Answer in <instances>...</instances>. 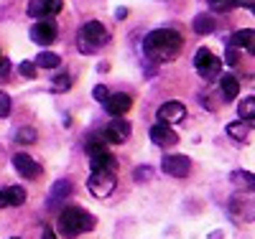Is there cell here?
<instances>
[{
    "mask_svg": "<svg viewBox=\"0 0 255 239\" xmlns=\"http://www.w3.org/2000/svg\"><path fill=\"white\" fill-rule=\"evenodd\" d=\"M181 49H184V38L179 31H171V28L151 31L143 41V54L153 61H174Z\"/></svg>",
    "mask_w": 255,
    "mask_h": 239,
    "instance_id": "obj_1",
    "label": "cell"
},
{
    "mask_svg": "<svg viewBox=\"0 0 255 239\" xmlns=\"http://www.w3.org/2000/svg\"><path fill=\"white\" fill-rule=\"evenodd\" d=\"M97 227V219L84 211L79 206H67L61 214H59V232L64 237H79V234H87Z\"/></svg>",
    "mask_w": 255,
    "mask_h": 239,
    "instance_id": "obj_2",
    "label": "cell"
},
{
    "mask_svg": "<svg viewBox=\"0 0 255 239\" xmlns=\"http://www.w3.org/2000/svg\"><path fill=\"white\" fill-rule=\"evenodd\" d=\"M110 41V33L105 28L100 20H90V23H84L77 33V49L82 54H95L97 49H102L105 43Z\"/></svg>",
    "mask_w": 255,
    "mask_h": 239,
    "instance_id": "obj_3",
    "label": "cell"
},
{
    "mask_svg": "<svg viewBox=\"0 0 255 239\" xmlns=\"http://www.w3.org/2000/svg\"><path fill=\"white\" fill-rule=\"evenodd\" d=\"M115 183H118V178L110 170H92V176L87 178V188L95 199H108L115 188Z\"/></svg>",
    "mask_w": 255,
    "mask_h": 239,
    "instance_id": "obj_4",
    "label": "cell"
},
{
    "mask_svg": "<svg viewBox=\"0 0 255 239\" xmlns=\"http://www.w3.org/2000/svg\"><path fill=\"white\" fill-rule=\"evenodd\" d=\"M194 69H197L204 79H215V77H220L222 61L212 54L209 49H199V51L194 54Z\"/></svg>",
    "mask_w": 255,
    "mask_h": 239,
    "instance_id": "obj_5",
    "label": "cell"
},
{
    "mask_svg": "<svg viewBox=\"0 0 255 239\" xmlns=\"http://www.w3.org/2000/svg\"><path fill=\"white\" fill-rule=\"evenodd\" d=\"M161 170L171 178H186L191 173V160L186 156H166L161 160Z\"/></svg>",
    "mask_w": 255,
    "mask_h": 239,
    "instance_id": "obj_6",
    "label": "cell"
},
{
    "mask_svg": "<svg viewBox=\"0 0 255 239\" xmlns=\"http://www.w3.org/2000/svg\"><path fill=\"white\" fill-rule=\"evenodd\" d=\"M105 140L108 143H125L128 138H130V122H128L125 117H113V122L105 127Z\"/></svg>",
    "mask_w": 255,
    "mask_h": 239,
    "instance_id": "obj_7",
    "label": "cell"
},
{
    "mask_svg": "<svg viewBox=\"0 0 255 239\" xmlns=\"http://www.w3.org/2000/svg\"><path fill=\"white\" fill-rule=\"evenodd\" d=\"M13 168H15V173L20 178H28V181H36V176L41 173L38 163L31 156H26V153H15L13 156Z\"/></svg>",
    "mask_w": 255,
    "mask_h": 239,
    "instance_id": "obj_8",
    "label": "cell"
},
{
    "mask_svg": "<svg viewBox=\"0 0 255 239\" xmlns=\"http://www.w3.org/2000/svg\"><path fill=\"white\" fill-rule=\"evenodd\" d=\"M151 140L158 145V148H174L179 143V135L171 130V125H163V122H156L151 127Z\"/></svg>",
    "mask_w": 255,
    "mask_h": 239,
    "instance_id": "obj_9",
    "label": "cell"
},
{
    "mask_svg": "<svg viewBox=\"0 0 255 239\" xmlns=\"http://www.w3.org/2000/svg\"><path fill=\"white\" fill-rule=\"evenodd\" d=\"M130 107H133V99L125 92H115V94H110L108 99H105V110H108L113 117H123Z\"/></svg>",
    "mask_w": 255,
    "mask_h": 239,
    "instance_id": "obj_10",
    "label": "cell"
},
{
    "mask_svg": "<svg viewBox=\"0 0 255 239\" xmlns=\"http://www.w3.org/2000/svg\"><path fill=\"white\" fill-rule=\"evenodd\" d=\"M184 117H186V107L181 102H166L158 107V122H163V125L181 122Z\"/></svg>",
    "mask_w": 255,
    "mask_h": 239,
    "instance_id": "obj_11",
    "label": "cell"
},
{
    "mask_svg": "<svg viewBox=\"0 0 255 239\" xmlns=\"http://www.w3.org/2000/svg\"><path fill=\"white\" fill-rule=\"evenodd\" d=\"M31 38L38 43V46H49V43L56 41V26L51 20H38V23L31 28Z\"/></svg>",
    "mask_w": 255,
    "mask_h": 239,
    "instance_id": "obj_12",
    "label": "cell"
},
{
    "mask_svg": "<svg viewBox=\"0 0 255 239\" xmlns=\"http://www.w3.org/2000/svg\"><path fill=\"white\" fill-rule=\"evenodd\" d=\"M90 165H92V170H110V173L118 170V160L108 153V150H97V153H92L90 156Z\"/></svg>",
    "mask_w": 255,
    "mask_h": 239,
    "instance_id": "obj_13",
    "label": "cell"
},
{
    "mask_svg": "<svg viewBox=\"0 0 255 239\" xmlns=\"http://www.w3.org/2000/svg\"><path fill=\"white\" fill-rule=\"evenodd\" d=\"M232 49H245L248 54L255 56V31L253 28H243L232 36Z\"/></svg>",
    "mask_w": 255,
    "mask_h": 239,
    "instance_id": "obj_14",
    "label": "cell"
},
{
    "mask_svg": "<svg viewBox=\"0 0 255 239\" xmlns=\"http://www.w3.org/2000/svg\"><path fill=\"white\" fill-rule=\"evenodd\" d=\"M72 191H74L72 181L59 178V181L51 186V201H49V206H54V204H59V201H64V199H69V196H72Z\"/></svg>",
    "mask_w": 255,
    "mask_h": 239,
    "instance_id": "obj_15",
    "label": "cell"
},
{
    "mask_svg": "<svg viewBox=\"0 0 255 239\" xmlns=\"http://www.w3.org/2000/svg\"><path fill=\"white\" fill-rule=\"evenodd\" d=\"M238 117H240L243 122L255 125V97H245V99H240V104H238Z\"/></svg>",
    "mask_w": 255,
    "mask_h": 239,
    "instance_id": "obj_16",
    "label": "cell"
},
{
    "mask_svg": "<svg viewBox=\"0 0 255 239\" xmlns=\"http://www.w3.org/2000/svg\"><path fill=\"white\" fill-rule=\"evenodd\" d=\"M232 183L243 191H255V176L250 170H232Z\"/></svg>",
    "mask_w": 255,
    "mask_h": 239,
    "instance_id": "obj_17",
    "label": "cell"
},
{
    "mask_svg": "<svg viewBox=\"0 0 255 239\" xmlns=\"http://www.w3.org/2000/svg\"><path fill=\"white\" fill-rule=\"evenodd\" d=\"M220 86H222L225 99H235V97L240 94V81L232 77V74H225V77L220 79Z\"/></svg>",
    "mask_w": 255,
    "mask_h": 239,
    "instance_id": "obj_18",
    "label": "cell"
},
{
    "mask_svg": "<svg viewBox=\"0 0 255 239\" xmlns=\"http://www.w3.org/2000/svg\"><path fill=\"white\" fill-rule=\"evenodd\" d=\"M217 28V20H215V15H207V13H202V15H197L194 18V31L199 33V36H207V33H212Z\"/></svg>",
    "mask_w": 255,
    "mask_h": 239,
    "instance_id": "obj_19",
    "label": "cell"
},
{
    "mask_svg": "<svg viewBox=\"0 0 255 239\" xmlns=\"http://www.w3.org/2000/svg\"><path fill=\"white\" fill-rule=\"evenodd\" d=\"M3 193L8 199V206H23L26 204V188L23 186H8Z\"/></svg>",
    "mask_w": 255,
    "mask_h": 239,
    "instance_id": "obj_20",
    "label": "cell"
},
{
    "mask_svg": "<svg viewBox=\"0 0 255 239\" xmlns=\"http://www.w3.org/2000/svg\"><path fill=\"white\" fill-rule=\"evenodd\" d=\"M33 64H36L38 69H56L59 64H61V59H59L56 54H51V51H44V54H38V56H36Z\"/></svg>",
    "mask_w": 255,
    "mask_h": 239,
    "instance_id": "obj_21",
    "label": "cell"
},
{
    "mask_svg": "<svg viewBox=\"0 0 255 239\" xmlns=\"http://www.w3.org/2000/svg\"><path fill=\"white\" fill-rule=\"evenodd\" d=\"M248 133H250V125H248V122H243V120L230 122V125H227V135H230V138H235V140H245V138H248Z\"/></svg>",
    "mask_w": 255,
    "mask_h": 239,
    "instance_id": "obj_22",
    "label": "cell"
},
{
    "mask_svg": "<svg viewBox=\"0 0 255 239\" xmlns=\"http://www.w3.org/2000/svg\"><path fill=\"white\" fill-rule=\"evenodd\" d=\"M207 3H209V8L215 10V13H227L232 8H238L240 0H207Z\"/></svg>",
    "mask_w": 255,
    "mask_h": 239,
    "instance_id": "obj_23",
    "label": "cell"
},
{
    "mask_svg": "<svg viewBox=\"0 0 255 239\" xmlns=\"http://www.w3.org/2000/svg\"><path fill=\"white\" fill-rule=\"evenodd\" d=\"M15 140L23 143V145L33 143V140H36V130H33V127H20L18 133H15Z\"/></svg>",
    "mask_w": 255,
    "mask_h": 239,
    "instance_id": "obj_24",
    "label": "cell"
},
{
    "mask_svg": "<svg viewBox=\"0 0 255 239\" xmlns=\"http://www.w3.org/2000/svg\"><path fill=\"white\" fill-rule=\"evenodd\" d=\"M28 15L31 18H46L44 0H31V3H28Z\"/></svg>",
    "mask_w": 255,
    "mask_h": 239,
    "instance_id": "obj_25",
    "label": "cell"
},
{
    "mask_svg": "<svg viewBox=\"0 0 255 239\" xmlns=\"http://www.w3.org/2000/svg\"><path fill=\"white\" fill-rule=\"evenodd\" d=\"M69 84H72V77H69L67 72L59 74V77H54V89H56V92H67Z\"/></svg>",
    "mask_w": 255,
    "mask_h": 239,
    "instance_id": "obj_26",
    "label": "cell"
},
{
    "mask_svg": "<svg viewBox=\"0 0 255 239\" xmlns=\"http://www.w3.org/2000/svg\"><path fill=\"white\" fill-rule=\"evenodd\" d=\"M44 8H46V15H56L64 8V0H44Z\"/></svg>",
    "mask_w": 255,
    "mask_h": 239,
    "instance_id": "obj_27",
    "label": "cell"
},
{
    "mask_svg": "<svg viewBox=\"0 0 255 239\" xmlns=\"http://www.w3.org/2000/svg\"><path fill=\"white\" fill-rule=\"evenodd\" d=\"M10 115V97L0 89V117H8Z\"/></svg>",
    "mask_w": 255,
    "mask_h": 239,
    "instance_id": "obj_28",
    "label": "cell"
},
{
    "mask_svg": "<svg viewBox=\"0 0 255 239\" xmlns=\"http://www.w3.org/2000/svg\"><path fill=\"white\" fill-rule=\"evenodd\" d=\"M18 72L23 74L26 79H33V77H36V64H31V61H23V64L18 67Z\"/></svg>",
    "mask_w": 255,
    "mask_h": 239,
    "instance_id": "obj_29",
    "label": "cell"
},
{
    "mask_svg": "<svg viewBox=\"0 0 255 239\" xmlns=\"http://www.w3.org/2000/svg\"><path fill=\"white\" fill-rule=\"evenodd\" d=\"M92 97H95L97 102H102V104H105V99L110 97V92H108V86H105V84H97L95 89H92Z\"/></svg>",
    "mask_w": 255,
    "mask_h": 239,
    "instance_id": "obj_30",
    "label": "cell"
},
{
    "mask_svg": "<svg viewBox=\"0 0 255 239\" xmlns=\"http://www.w3.org/2000/svg\"><path fill=\"white\" fill-rule=\"evenodd\" d=\"M225 64H230V67H235V64H238V51L235 49H227V54H225Z\"/></svg>",
    "mask_w": 255,
    "mask_h": 239,
    "instance_id": "obj_31",
    "label": "cell"
},
{
    "mask_svg": "<svg viewBox=\"0 0 255 239\" xmlns=\"http://www.w3.org/2000/svg\"><path fill=\"white\" fill-rule=\"evenodd\" d=\"M145 176H151V168H135L133 170V178L135 181H145Z\"/></svg>",
    "mask_w": 255,
    "mask_h": 239,
    "instance_id": "obj_32",
    "label": "cell"
},
{
    "mask_svg": "<svg viewBox=\"0 0 255 239\" xmlns=\"http://www.w3.org/2000/svg\"><path fill=\"white\" fill-rule=\"evenodd\" d=\"M240 5H243V8H248V10L255 15V0H240Z\"/></svg>",
    "mask_w": 255,
    "mask_h": 239,
    "instance_id": "obj_33",
    "label": "cell"
},
{
    "mask_svg": "<svg viewBox=\"0 0 255 239\" xmlns=\"http://www.w3.org/2000/svg\"><path fill=\"white\" fill-rule=\"evenodd\" d=\"M8 69H10V67H8V61L3 59V61H0V74H3V77H8Z\"/></svg>",
    "mask_w": 255,
    "mask_h": 239,
    "instance_id": "obj_34",
    "label": "cell"
},
{
    "mask_svg": "<svg viewBox=\"0 0 255 239\" xmlns=\"http://www.w3.org/2000/svg\"><path fill=\"white\" fill-rule=\"evenodd\" d=\"M5 206H8V199H5V193L0 191V209H5Z\"/></svg>",
    "mask_w": 255,
    "mask_h": 239,
    "instance_id": "obj_35",
    "label": "cell"
},
{
    "mask_svg": "<svg viewBox=\"0 0 255 239\" xmlns=\"http://www.w3.org/2000/svg\"><path fill=\"white\" fill-rule=\"evenodd\" d=\"M125 13H128V10H125V8H118V10H115V15H118V18H120V20H123V18H125Z\"/></svg>",
    "mask_w": 255,
    "mask_h": 239,
    "instance_id": "obj_36",
    "label": "cell"
},
{
    "mask_svg": "<svg viewBox=\"0 0 255 239\" xmlns=\"http://www.w3.org/2000/svg\"><path fill=\"white\" fill-rule=\"evenodd\" d=\"M44 239H54V232H51V229H46V232H44Z\"/></svg>",
    "mask_w": 255,
    "mask_h": 239,
    "instance_id": "obj_37",
    "label": "cell"
},
{
    "mask_svg": "<svg viewBox=\"0 0 255 239\" xmlns=\"http://www.w3.org/2000/svg\"><path fill=\"white\" fill-rule=\"evenodd\" d=\"M253 84H255V81H253Z\"/></svg>",
    "mask_w": 255,
    "mask_h": 239,
    "instance_id": "obj_38",
    "label": "cell"
},
{
    "mask_svg": "<svg viewBox=\"0 0 255 239\" xmlns=\"http://www.w3.org/2000/svg\"><path fill=\"white\" fill-rule=\"evenodd\" d=\"M13 239H15V237H13Z\"/></svg>",
    "mask_w": 255,
    "mask_h": 239,
    "instance_id": "obj_39",
    "label": "cell"
}]
</instances>
